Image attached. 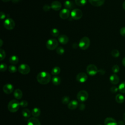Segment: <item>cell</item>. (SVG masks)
<instances>
[{
	"mask_svg": "<svg viewBox=\"0 0 125 125\" xmlns=\"http://www.w3.org/2000/svg\"><path fill=\"white\" fill-rule=\"evenodd\" d=\"M37 81L42 84H46L48 83L51 79V75L47 72L42 71L39 73L37 76Z\"/></svg>",
	"mask_w": 125,
	"mask_h": 125,
	"instance_id": "1",
	"label": "cell"
},
{
	"mask_svg": "<svg viewBox=\"0 0 125 125\" xmlns=\"http://www.w3.org/2000/svg\"><path fill=\"white\" fill-rule=\"evenodd\" d=\"M20 106V103L18 101L16 100H11L8 104V110L12 113L17 112Z\"/></svg>",
	"mask_w": 125,
	"mask_h": 125,
	"instance_id": "2",
	"label": "cell"
},
{
	"mask_svg": "<svg viewBox=\"0 0 125 125\" xmlns=\"http://www.w3.org/2000/svg\"><path fill=\"white\" fill-rule=\"evenodd\" d=\"M90 43V39L87 37H83L80 41L79 42V47L82 50L87 49Z\"/></svg>",
	"mask_w": 125,
	"mask_h": 125,
	"instance_id": "3",
	"label": "cell"
},
{
	"mask_svg": "<svg viewBox=\"0 0 125 125\" xmlns=\"http://www.w3.org/2000/svg\"><path fill=\"white\" fill-rule=\"evenodd\" d=\"M58 45V42L55 39H49L46 43L47 48L50 50H53L57 49Z\"/></svg>",
	"mask_w": 125,
	"mask_h": 125,
	"instance_id": "4",
	"label": "cell"
},
{
	"mask_svg": "<svg viewBox=\"0 0 125 125\" xmlns=\"http://www.w3.org/2000/svg\"><path fill=\"white\" fill-rule=\"evenodd\" d=\"M77 98L79 101L84 102L87 100L88 98V93L84 90H80L77 95Z\"/></svg>",
	"mask_w": 125,
	"mask_h": 125,
	"instance_id": "5",
	"label": "cell"
},
{
	"mask_svg": "<svg viewBox=\"0 0 125 125\" xmlns=\"http://www.w3.org/2000/svg\"><path fill=\"white\" fill-rule=\"evenodd\" d=\"M4 27L8 30H12L15 26V22L11 18L6 19L3 22Z\"/></svg>",
	"mask_w": 125,
	"mask_h": 125,
	"instance_id": "6",
	"label": "cell"
},
{
	"mask_svg": "<svg viewBox=\"0 0 125 125\" xmlns=\"http://www.w3.org/2000/svg\"><path fill=\"white\" fill-rule=\"evenodd\" d=\"M87 73L90 76L95 75L98 72V70L97 66L93 64H89L86 68Z\"/></svg>",
	"mask_w": 125,
	"mask_h": 125,
	"instance_id": "7",
	"label": "cell"
},
{
	"mask_svg": "<svg viewBox=\"0 0 125 125\" xmlns=\"http://www.w3.org/2000/svg\"><path fill=\"white\" fill-rule=\"evenodd\" d=\"M71 18L75 20H78L80 19L83 16V12L79 9H74L71 12Z\"/></svg>",
	"mask_w": 125,
	"mask_h": 125,
	"instance_id": "8",
	"label": "cell"
},
{
	"mask_svg": "<svg viewBox=\"0 0 125 125\" xmlns=\"http://www.w3.org/2000/svg\"><path fill=\"white\" fill-rule=\"evenodd\" d=\"M18 70L20 73L23 75H26L30 72V68L28 64L22 63L19 65Z\"/></svg>",
	"mask_w": 125,
	"mask_h": 125,
	"instance_id": "9",
	"label": "cell"
},
{
	"mask_svg": "<svg viewBox=\"0 0 125 125\" xmlns=\"http://www.w3.org/2000/svg\"><path fill=\"white\" fill-rule=\"evenodd\" d=\"M87 75L84 72H80L78 73L76 76V80L78 82L83 83L86 81L87 79Z\"/></svg>",
	"mask_w": 125,
	"mask_h": 125,
	"instance_id": "10",
	"label": "cell"
},
{
	"mask_svg": "<svg viewBox=\"0 0 125 125\" xmlns=\"http://www.w3.org/2000/svg\"><path fill=\"white\" fill-rule=\"evenodd\" d=\"M70 14L71 13L69 9L66 8H64L60 11L59 16L61 19L64 20L69 18Z\"/></svg>",
	"mask_w": 125,
	"mask_h": 125,
	"instance_id": "11",
	"label": "cell"
},
{
	"mask_svg": "<svg viewBox=\"0 0 125 125\" xmlns=\"http://www.w3.org/2000/svg\"><path fill=\"white\" fill-rule=\"evenodd\" d=\"M3 91L6 94H11L14 90L13 85L11 83L5 84L2 88Z\"/></svg>",
	"mask_w": 125,
	"mask_h": 125,
	"instance_id": "12",
	"label": "cell"
},
{
	"mask_svg": "<svg viewBox=\"0 0 125 125\" xmlns=\"http://www.w3.org/2000/svg\"><path fill=\"white\" fill-rule=\"evenodd\" d=\"M27 125H41V123L36 117H31L28 119Z\"/></svg>",
	"mask_w": 125,
	"mask_h": 125,
	"instance_id": "13",
	"label": "cell"
},
{
	"mask_svg": "<svg viewBox=\"0 0 125 125\" xmlns=\"http://www.w3.org/2000/svg\"><path fill=\"white\" fill-rule=\"evenodd\" d=\"M51 8L55 11H59L62 8V4L59 1H54L51 4Z\"/></svg>",
	"mask_w": 125,
	"mask_h": 125,
	"instance_id": "14",
	"label": "cell"
},
{
	"mask_svg": "<svg viewBox=\"0 0 125 125\" xmlns=\"http://www.w3.org/2000/svg\"><path fill=\"white\" fill-rule=\"evenodd\" d=\"M88 1L92 5L99 7L102 6L104 3L105 0H88Z\"/></svg>",
	"mask_w": 125,
	"mask_h": 125,
	"instance_id": "15",
	"label": "cell"
},
{
	"mask_svg": "<svg viewBox=\"0 0 125 125\" xmlns=\"http://www.w3.org/2000/svg\"><path fill=\"white\" fill-rule=\"evenodd\" d=\"M119 77L116 74H112L109 77V81L113 84H117L119 82Z\"/></svg>",
	"mask_w": 125,
	"mask_h": 125,
	"instance_id": "16",
	"label": "cell"
},
{
	"mask_svg": "<svg viewBox=\"0 0 125 125\" xmlns=\"http://www.w3.org/2000/svg\"><path fill=\"white\" fill-rule=\"evenodd\" d=\"M104 125H118L116 120L111 117H107L104 122Z\"/></svg>",
	"mask_w": 125,
	"mask_h": 125,
	"instance_id": "17",
	"label": "cell"
},
{
	"mask_svg": "<svg viewBox=\"0 0 125 125\" xmlns=\"http://www.w3.org/2000/svg\"><path fill=\"white\" fill-rule=\"evenodd\" d=\"M79 105V104L77 101L76 100H72L68 104L67 107L69 109L74 110L77 108Z\"/></svg>",
	"mask_w": 125,
	"mask_h": 125,
	"instance_id": "18",
	"label": "cell"
},
{
	"mask_svg": "<svg viewBox=\"0 0 125 125\" xmlns=\"http://www.w3.org/2000/svg\"><path fill=\"white\" fill-rule=\"evenodd\" d=\"M58 40L59 42L63 44H65L68 43L69 41V38L68 37L64 35H60L58 37Z\"/></svg>",
	"mask_w": 125,
	"mask_h": 125,
	"instance_id": "19",
	"label": "cell"
},
{
	"mask_svg": "<svg viewBox=\"0 0 125 125\" xmlns=\"http://www.w3.org/2000/svg\"><path fill=\"white\" fill-rule=\"evenodd\" d=\"M14 97L18 100L21 99L22 97V92L20 89H16L14 92Z\"/></svg>",
	"mask_w": 125,
	"mask_h": 125,
	"instance_id": "20",
	"label": "cell"
},
{
	"mask_svg": "<svg viewBox=\"0 0 125 125\" xmlns=\"http://www.w3.org/2000/svg\"><path fill=\"white\" fill-rule=\"evenodd\" d=\"M41 114L40 109L38 107H34L31 111V114L34 117H38Z\"/></svg>",
	"mask_w": 125,
	"mask_h": 125,
	"instance_id": "21",
	"label": "cell"
},
{
	"mask_svg": "<svg viewBox=\"0 0 125 125\" xmlns=\"http://www.w3.org/2000/svg\"><path fill=\"white\" fill-rule=\"evenodd\" d=\"M115 100L117 103L119 104L123 103L125 101V98L124 95L121 94H118L115 96Z\"/></svg>",
	"mask_w": 125,
	"mask_h": 125,
	"instance_id": "22",
	"label": "cell"
},
{
	"mask_svg": "<svg viewBox=\"0 0 125 125\" xmlns=\"http://www.w3.org/2000/svg\"><path fill=\"white\" fill-rule=\"evenodd\" d=\"M19 58L16 55L11 56L9 59V61L10 63L13 65L18 63V62H19Z\"/></svg>",
	"mask_w": 125,
	"mask_h": 125,
	"instance_id": "23",
	"label": "cell"
},
{
	"mask_svg": "<svg viewBox=\"0 0 125 125\" xmlns=\"http://www.w3.org/2000/svg\"><path fill=\"white\" fill-rule=\"evenodd\" d=\"M52 82L54 85H58L61 83V79L59 77L57 76H55L52 79Z\"/></svg>",
	"mask_w": 125,
	"mask_h": 125,
	"instance_id": "24",
	"label": "cell"
},
{
	"mask_svg": "<svg viewBox=\"0 0 125 125\" xmlns=\"http://www.w3.org/2000/svg\"><path fill=\"white\" fill-rule=\"evenodd\" d=\"M64 6L65 7V8L68 9H71L74 7V4L72 1L70 0H66L64 3Z\"/></svg>",
	"mask_w": 125,
	"mask_h": 125,
	"instance_id": "25",
	"label": "cell"
},
{
	"mask_svg": "<svg viewBox=\"0 0 125 125\" xmlns=\"http://www.w3.org/2000/svg\"><path fill=\"white\" fill-rule=\"evenodd\" d=\"M21 113H22V116L24 118H29L31 115V112L27 108H25V109H23L21 111Z\"/></svg>",
	"mask_w": 125,
	"mask_h": 125,
	"instance_id": "26",
	"label": "cell"
},
{
	"mask_svg": "<svg viewBox=\"0 0 125 125\" xmlns=\"http://www.w3.org/2000/svg\"><path fill=\"white\" fill-rule=\"evenodd\" d=\"M61 72V69L58 66H55L53 67L51 70V74L56 76L58 75Z\"/></svg>",
	"mask_w": 125,
	"mask_h": 125,
	"instance_id": "27",
	"label": "cell"
},
{
	"mask_svg": "<svg viewBox=\"0 0 125 125\" xmlns=\"http://www.w3.org/2000/svg\"><path fill=\"white\" fill-rule=\"evenodd\" d=\"M118 90L121 93H125V81L119 84Z\"/></svg>",
	"mask_w": 125,
	"mask_h": 125,
	"instance_id": "28",
	"label": "cell"
},
{
	"mask_svg": "<svg viewBox=\"0 0 125 125\" xmlns=\"http://www.w3.org/2000/svg\"><path fill=\"white\" fill-rule=\"evenodd\" d=\"M87 2V0H75L76 4L79 6H84Z\"/></svg>",
	"mask_w": 125,
	"mask_h": 125,
	"instance_id": "29",
	"label": "cell"
},
{
	"mask_svg": "<svg viewBox=\"0 0 125 125\" xmlns=\"http://www.w3.org/2000/svg\"><path fill=\"white\" fill-rule=\"evenodd\" d=\"M111 54L112 57L114 58H118L120 56V52L118 50L116 49H114L111 51Z\"/></svg>",
	"mask_w": 125,
	"mask_h": 125,
	"instance_id": "30",
	"label": "cell"
},
{
	"mask_svg": "<svg viewBox=\"0 0 125 125\" xmlns=\"http://www.w3.org/2000/svg\"><path fill=\"white\" fill-rule=\"evenodd\" d=\"M50 32H51V35L53 36V37H57V36H58V35L59 34V30L55 28L52 29Z\"/></svg>",
	"mask_w": 125,
	"mask_h": 125,
	"instance_id": "31",
	"label": "cell"
},
{
	"mask_svg": "<svg viewBox=\"0 0 125 125\" xmlns=\"http://www.w3.org/2000/svg\"><path fill=\"white\" fill-rule=\"evenodd\" d=\"M62 102L64 104H68L70 102V98L68 96H64L62 99Z\"/></svg>",
	"mask_w": 125,
	"mask_h": 125,
	"instance_id": "32",
	"label": "cell"
},
{
	"mask_svg": "<svg viewBox=\"0 0 125 125\" xmlns=\"http://www.w3.org/2000/svg\"><path fill=\"white\" fill-rule=\"evenodd\" d=\"M17 67L14 65H10L8 67V71L12 73H15L17 71Z\"/></svg>",
	"mask_w": 125,
	"mask_h": 125,
	"instance_id": "33",
	"label": "cell"
},
{
	"mask_svg": "<svg viewBox=\"0 0 125 125\" xmlns=\"http://www.w3.org/2000/svg\"><path fill=\"white\" fill-rule=\"evenodd\" d=\"M56 52L59 55H62L64 53V49L62 47L59 46L57 48Z\"/></svg>",
	"mask_w": 125,
	"mask_h": 125,
	"instance_id": "34",
	"label": "cell"
},
{
	"mask_svg": "<svg viewBox=\"0 0 125 125\" xmlns=\"http://www.w3.org/2000/svg\"><path fill=\"white\" fill-rule=\"evenodd\" d=\"M120 70V67L119 66L117 65V64H115L112 67V71L113 73H114L115 74V73H118Z\"/></svg>",
	"mask_w": 125,
	"mask_h": 125,
	"instance_id": "35",
	"label": "cell"
},
{
	"mask_svg": "<svg viewBox=\"0 0 125 125\" xmlns=\"http://www.w3.org/2000/svg\"><path fill=\"white\" fill-rule=\"evenodd\" d=\"M5 51L2 49V48H0V61H2V60H3L5 57Z\"/></svg>",
	"mask_w": 125,
	"mask_h": 125,
	"instance_id": "36",
	"label": "cell"
},
{
	"mask_svg": "<svg viewBox=\"0 0 125 125\" xmlns=\"http://www.w3.org/2000/svg\"><path fill=\"white\" fill-rule=\"evenodd\" d=\"M7 69V65L4 63H2L0 64V70L1 72H4Z\"/></svg>",
	"mask_w": 125,
	"mask_h": 125,
	"instance_id": "37",
	"label": "cell"
},
{
	"mask_svg": "<svg viewBox=\"0 0 125 125\" xmlns=\"http://www.w3.org/2000/svg\"><path fill=\"white\" fill-rule=\"evenodd\" d=\"M20 103V106L22 107H26L28 105V102L26 100H22Z\"/></svg>",
	"mask_w": 125,
	"mask_h": 125,
	"instance_id": "38",
	"label": "cell"
},
{
	"mask_svg": "<svg viewBox=\"0 0 125 125\" xmlns=\"http://www.w3.org/2000/svg\"><path fill=\"white\" fill-rule=\"evenodd\" d=\"M110 91L112 92V93H116L118 90V88H117L116 86H112L111 88H110Z\"/></svg>",
	"mask_w": 125,
	"mask_h": 125,
	"instance_id": "39",
	"label": "cell"
},
{
	"mask_svg": "<svg viewBox=\"0 0 125 125\" xmlns=\"http://www.w3.org/2000/svg\"><path fill=\"white\" fill-rule=\"evenodd\" d=\"M50 8H51V6H50L48 4H45L42 7L43 10L44 11H48L50 10Z\"/></svg>",
	"mask_w": 125,
	"mask_h": 125,
	"instance_id": "40",
	"label": "cell"
},
{
	"mask_svg": "<svg viewBox=\"0 0 125 125\" xmlns=\"http://www.w3.org/2000/svg\"><path fill=\"white\" fill-rule=\"evenodd\" d=\"M120 33L122 36L125 37V27H123L121 28L120 30Z\"/></svg>",
	"mask_w": 125,
	"mask_h": 125,
	"instance_id": "41",
	"label": "cell"
},
{
	"mask_svg": "<svg viewBox=\"0 0 125 125\" xmlns=\"http://www.w3.org/2000/svg\"><path fill=\"white\" fill-rule=\"evenodd\" d=\"M79 106V108L80 110H83L84 109L85 106V104L83 103H81L79 104V105L78 106Z\"/></svg>",
	"mask_w": 125,
	"mask_h": 125,
	"instance_id": "42",
	"label": "cell"
},
{
	"mask_svg": "<svg viewBox=\"0 0 125 125\" xmlns=\"http://www.w3.org/2000/svg\"><path fill=\"white\" fill-rule=\"evenodd\" d=\"M0 19L1 20L4 19L5 18V15L4 13L3 12H1L0 13Z\"/></svg>",
	"mask_w": 125,
	"mask_h": 125,
	"instance_id": "43",
	"label": "cell"
},
{
	"mask_svg": "<svg viewBox=\"0 0 125 125\" xmlns=\"http://www.w3.org/2000/svg\"><path fill=\"white\" fill-rule=\"evenodd\" d=\"M78 46H79V44H77V43H73V45H72V47H73V48H74V49L77 48Z\"/></svg>",
	"mask_w": 125,
	"mask_h": 125,
	"instance_id": "44",
	"label": "cell"
},
{
	"mask_svg": "<svg viewBox=\"0 0 125 125\" xmlns=\"http://www.w3.org/2000/svg\"><path fill=\"white\" fill-rule=\"evenodd\" d=\"M117 124H118V125H125V123L123 121H119L117 123Z\"/></svg>",
	"mask_w": 125,
	"mask_h": 125,
	"instance_id": "45",
	"label": "cell"
},
{
	"mask_svg": "<svg viewBox=\"0 0 125 125\" xmlns=\"http://www.w3.org/2000/svg\"><path fill=\"white\" fill-rule=\"evenodd\" d=\"M21 0H12V1L14 3H17L19 2Z\"/></svg>",
	"mask_w": 125,
	"mask_h": 125,
	"instance_id": "46",
	"label": "cell"
},
{
	"mask_svg": "<svg viewBox=\"0 0 125 125\" xmlns=\"http://www.w3.org/2000/svg\"><path fill=\"white\" fill-rule=\"evenodd\" d=\"M122 64L124 66H125V57L122 60Z\"/></svg>",
	"mask_w": 125,
	"mask_h": 125,
	"instance_id": "47",
	"label": "cell"
},
{
	"mask_svg": "<svg viewBox=\"0 0 125 125\" xmlns=\"http://www.w3.org/2000/svg\"><path fill=\"white\" fill-rule=\"evenodd\" d=\"M122 6H123V9L125 10V1L123 3Z\"/></svg>",
	"mask_w": 125,
	"mask_h": 125,
	"instance_id": "48",
	"label": "cell"
},
{
	"mask_svg": "<svg viewBox=\"0 0 125 125\" xmlns=\"http://www.w3.org/2000/svg\"><path fill=\"white\" fill-rule=\"evenodd\" d=\"M0 47H1V46H2V42H2V40H1V39H0Z\"/></svg>",
	"mask_w": 125,
	"mask_h": 125,
	"instance_id": "49",
	"label": "cell"
},
{
	"mask_svg": "<svg viewBox=\"0 0 125 125\" xmlns=\"http://www.w3.org/2000/svg\"><path fill=\"white\" fill-rule=\"evenodd\" d=\"M123 119L125 121V113L123 114Z\"/></svg>",
	"mask_w": 125,
	"mask_h": 125,
	"instance_id": "50",
	"label": "cell"
},
{
	"mask_svg": "<svg viewBox=\"0 0 125 125\" xmlns=\"http://www.w3.org/2000/svg\"><path fill=\"white\" fill-rule=\"evenodd\" d=\"M9 0H2V1H3V2H8V1H9Z\"/></svg>",
	"mask_w": 125,
	"mask_h": 125,
	"instance_id": "51",
	"label": "cell"
},
{
	"mask_svg": "<svg viewBox=\"0 0 125 125\" xmlns=\"http://www.w3.org/2000/svg\"></svg>",
	"mask_w": 125,
	"mask_h": 125,
	"instance_id": "52",
	"label": "cell"
}]
</instances>
